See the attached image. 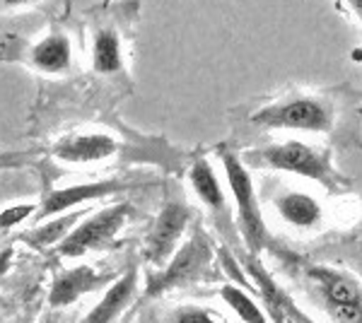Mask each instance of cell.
<instances>
[{
  "mask_svg": "<svg viewBox=\"0 0 362 323\" xmlns=\"http://www.w3.org/2000/svg\"><path fill=\"white\" fill-rule=\"evenodd\" d=\"M109 283H112L109 275L97 273V270L90 266H75V268L61 270L54 278V283H51L49 304L54 309L70 307V304L78 302L80 297L90 295V292H97L99 287L109 285Z\"/></svg>",
  "mask_w": 362,
  "mask_h": 323,
  "instance_id": "12",
  "label": "cell"
},
{
  "mask_svg": "<svg viewBox=\"0 0 362 323\" xmlns=\"http://www.w3.org/2000/svg\"><path fill=\"white\" fill-rule=\"evenodd\" d=\"M225 169V179H227V189H230L232 198H235V208H237V232L244 239V246L251 254H261L268 246V227L261 213L259 198H256V189L251 184V174L244 167V162L239 160L232 152H223L220 155Z\"/></svg>",
  "mask_w": 362,
  "mask_h": 323,
  "instance_id": "3",
  "label": "cell"
},
{
  "mask_svg": "<svg viewBox=\"0 0 362 323\" xmlns=\"http://www.w3.org/2000/svg\"><path fill=\"white\" fill-rule=\"evenodd\" d=\"M213 263V246L206 237L203 229H196L191 234V239H186V244H181L174 256L169 258L162 268H157L148 278L145 285V295L148 297H162L169 290L191 285L196 280H201V275L206 273Z\"/></svg>",
  "mask_w": 362,
  "mask_h": 323,
  "instance_id": "4",
  "label": "cell"
},
{
  "mask_svg": "<svg viewBox=\"0 0 362 323\" xmlns=\"http://www.w3.org/2000/svg\"><path fill=\"white\" fill-rule=\"evenodd\" d=\"M167 321L174 323H213V314L201 307H177L167 316Z\"/></svg>",
  "mask_w": 362,
  "mask_h": 323,
  "instance_id": "21",
  "label": "cell"
},
{
  "mask_svg": "<svg viewBox=\"0 0 362 323\" xmlns=\"http://www.w3.org/2000/svg\"><path fill=\"white\" fill-rule=\"evenodd\" d=\"M80 220V213H61V215H54L49 217V220H42V225H39L34 232L25 234V242L37 246V249H46V246H56L61 242L63 237L78 225Z\"/></svg>",
  "mask_w": 362,
  "mask_h": 323,
  "instance_id": "17",
  "label": "cell"
},
{
  "mask_svg": "<svg viewBox=\"0 0 362 323\" xmlns=\"http://www.w3.org/2000/svg\"><path fill=\"white\" fill-rule=\"evenodd\" d=\"M353 58H355L358 63H362V46H358V49L353 51Z\"/></svg>",
  "mask_w": 362,
  "mask_h": 323,
  "instance_id": "26",
  "label": "cell"
},
{
  "mask_svg": "<svg viewBox=\"0 0 362 323\" xmlns=\"http://www.w3.org/2000/svg\"><path fill=\"white\" fill-rule=\"evenodd\" d=\"M13 258H15V251L13 249H3L0 251V280L8 275L10 266H13Z\"/></svg>",
  "mask_w": 362,
  "mask_h": 323,
  "instance_id": "23",
  "label": "cell"
},
{
  "mask_svg": "<svg viewBox=\"0 0 362 323\" xmlns=\"http://www.w3.org/2000/svg\"><path fill=\"white\" fill-rule=\"evenodd\" d=\"M189 184L198 196V201H201L210 213H213V220L218 222V227L223 229L225 234H230V229L235 232V227H232V217H230V208H227L225 189H223V184H220L218 174L213 172V164H210L206 157H198V160L191 164Z\"/></svg>",
  "mask_w": 362,
  "mask_h": 323,
  "instance_id": "11",
  "label": "cell"
},
{
  "mask_svg": "<svg viewBox=\"0 0 362 323\" xmlns=\"http://www.w3.org/2000/svg\"><path fill=\"white\" fill-rule=\"evenodd\" d=\"M191 208L186 203L172 201L160 210V215L155 217L153 227H150L148 237H145L143 256L150 266L162 268L169 258L174 256V251L181 246V239L186 234V227L191 222Z\"/></svg>",
  "mask_w": 362,
  "mask_h": 323,
  "instance_id": "7",
  "label": "cell"
},
{
  "mask_svg": "<svg viewBox=\"0 0 362 323\" xmlns=\"http://www.w3.org/2000/svg\"><path fill=\"white\" fill-rule=\"evenodd\" d=\"M3 5H8V8H20V5H29L34 3V0H0Z\"/></svg>",
  "mask_w": 362,
  "mask_h": 323,
  "instance_id": "25",
  "label": "cell"
},
{
  "mask_svg": "<svg viewBox=\"0 0 362 323\" xmlns=\"http://www.w3.org/2000/svg\"><path fill=\"white\" fill-rule=\"evenodd\" d=\"M136 290H138V268H131L128 273H124L119 280H114V283L109 285V290L104 292V297L97 302V307L90 309L85 321L87 323L116 321L128 309V304L133 302Z\"/></svg>",
  "mask_w": 362,
  "mask_h": 323,
  "instance_id": "14",
  "label": "cell"
},
{
  "mask_svg": "<svg viewBox=\"0 0 362 323\" xmlns=\"http://www.w3.org/2000/svg\"><path fill=\"white\" fill-rule=\"evenodd\" d=\"M247 160L254 167L273 169V172L295 174L302 179H309L314 184L324 186L329 191H343L348 181L338 174L334 167V157L329 150H317L312 145L302 143V140H285L278 145H268V148L249 152Z\"/></svg>",
  "mask_w": 362,
  "mask_h": 323,
  "instance_id": "1",
  "label": "cell"
},
{
  "mask_svg": "<svg viewBox=\"0 0 362 323\" xmlns=\"http://www.w3.org/2000/svg\"><path fill=\"white\" fill-rule=\"evenodd\" d=\"M143 186V181H131V179H99V181H85V184H75V186H66V189H56L51 191L49 196H44L42 205L37 208V217L39 222L49 220L54 215L61 213H70L73 208L90 201H102V198L109 196H119L124 191L138 189Z\"/></svg>",
  "mask_w": 362,
  "mask_h": 323,
  "instance_id": "8",
  "label": "cell"
},
{
  "mask_svg": "<svg viewBox=\"0 0 362 323\" xmlns=\"http://www.w3.org/2000/svg\"><path fill=\"white\" fill-rule=\"evenodd\" d=\"M133 208L128 203H114L109 208L99 210L90 220L78 222L61 242L56 244V251L66 258H80L90 251L104 249L116 239V234L124 229V225L131 217Z\"/></svg>",
  "mask_w": 362,
  "mask_h": 323,
  "instance_id": "6",
  "label": "cell"
},
{
  "mask_svg": "<svg viewBox=\"0 0 362 323\" xmlns=\"http://www.w3.org/2000/svg\"><path fill=\"white\" fill-rule=\"evenodd\" d=\"M273 208L285 225L295 229H317L324 222V205L312 193L305 191H283L276 196Z\"/></svg>",
  "mask_w": 362,
  "mask_h": 323,
  "instance_id": "13",
  "label": "cell"
},
{
  "mask_svg": "<svg viewBox=\"0 0 362 323\" xmlns=\"http://www.w3.org/2000/svg\"><path fill=\"white\" fill-rule=\"evenodd\" d=\"M34 213H37V208L32 203H17L13 208H5L0 213V232H8V229L22 225L29 217H34Z\"/></svg>",
  "mask_w": 362,
  "mask_h": 323,
  "instance_id": "19",
  "label": "cell"
},
{
  "mask_svg": "<svg viewBox=\"0 0 362 323\" xmlns=\"http://www.w3.org/2000/svg\"><path fill=\"white\" fill-rule=\"evenodd\" d=\"M242 266L247 270L251 285H254V292L259 297H264L268 314H271L273 321H309L300 309L295 307V302L288 297V292L280 287L273 275L264 268V263L259 261V254H249L242 258Z\"/></svg>",
  "mask_w": 362,
  "mask_h": 323,
  "instance_id": "10",
  "label": "cell"
},
{
  "mask_svg": "<svg viewBox=\"0 0 362 323\" xmlns=\"http://www.w3.org/2000/svg\"><path fill=\"white\" fill-rule=\"evenodd\" d=\"M92 70L99 75H116L124 70V44L112 27L92 34Z\"/></svg>",
  "mask_w": 362,
  "mask_h": 323,
  "instance_id": "16",
  "label": "cell"
},
{
  "mask_svg": "<svg viewBox=\"0 0 362 323\" xmlns=\"http://www.w3.org/2000/svg\"><path fill=\"white\" fill-rule=\"evenodd\" d=\"M218 258H220V263H223L225 273L230 275V278L235 280L237 285L247 287V290H254V285H251V280H249L247 270H244V266H239L237 258L232 256V251H230V249H225V246H223V249L218 251Z\"/></svg>",
  "mask_w": 362,
  "mask_h": 323,
  "instance_id": "20",
  "label": "cell"
},
{
  "mask_svg": "<svg viewBox=\"0 0 362 323\" xmlns=\"http://www.w3.org/2000/svg\"><path fill=\"white\" fill-rule=\"evenodd\" d=\"M220 297L223 302L230 307L232 311L237 314L239 321H247V323H264L268 321L266 311L254 302V297L247 292V287L237 285V283H230L220 290Z\"/></svg>",
  "mask_w": 362,
  "mask_h": 323,
  "instance_id": "18",
  "label": "cell"
},
{
  "mask_svg": "<svg viewBox=\"0 0 362 323\" xmlns=\"http://www.w3.org/2000/svg\"><path fill=\"white\" fill-rule=\"evenodd\" d=\"M251 123L264 131L329 133L334 128V107L319 97L295 95L256 109Z\"/></svg>",
  "mask_w": 362,
  "mask_h": 323,
  "instance_id": "2",
  "label": "cell"
},
{
  "mask_svg": "<svg viewBox=\"0 0 362 323\" xmlns=\"http://www.w3.org/2000/svg\"><path fill=\"white\" fill-rule=\"evenodd\" d=\"M307 278L331 319L338 323H362V283L353 273L312 266L307 270Z\"/></svg>",
  "mask_w": 362,
  "mask_h": 323,
  "instance_id": "5",
  "label": "cell"
},
{
  "mask_svg": "<svg viewBox=\"0 0 362 323\" xmlns=\"http://www.w3.org/2000/svg\"><path fill=\"white\" fill-rule=\"evenodd\" d=\"M27 157L25 155H8V152H0V169H13L22 167Z\"/></svg>",
  "mask_w": 362,
  "mask_h": 323,
  "instance_id": "22",
  "label": "cell"
},
{
  "mask_svg": "<svg viewBox=\"0 0 362 323\" xmlns=\"http://www.w3.org/2000/svg\"><path fill=\"white\" fill-rule=\"evenodd\" d=\"M121 143L109 133H73L61 138L51 148V157L70 167L107 162L119 155Z\"/></svg>",
  "mask_w": 362,
  "mask_h": 323,
  "instance_id": "9",
  "label": "cell"
},
{
  "mask_svg": "<svg viewBox=\"0 0 362 323\" xmlns=\"http://www.w3.org/2000/svg\"><path fill=\"white\" fill-rule=\"evenodd\" d=\"M346 3H348V8L353 10V15L362 22V0H346Z\"/></svg>",
  "mask_w": 362,
  "mask_h": 323,
  "instance_id": "24",
  "label": "cell"
},
{
  "mask_svg": "<svg viewBox=\"0 0 362 323\" xmlns=\"http://www.w3.org/2000/svg\"><path fill=\"white\" fill-rule=\"evenodd\" d=\"M32 66L46 75L66 73L73 63V46L66 34H46L32 46Z\"/></svg>",
  "mask_w": 362,
  "mask_h": 323,
  "instance_id": "15",
  "label": "cell"
}]
</instances>
